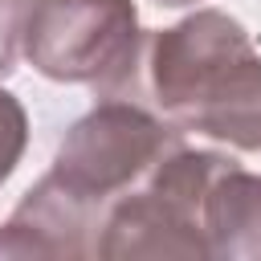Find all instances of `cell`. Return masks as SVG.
Masks as SVG:
<instances>
[{
	"mask_svg": "<svg viewBox=\"0 0 261 261\" xmlns=\"http://www.w3.org/2000/svg\"><path fill=\"white\" fill-rule=\"evenodd\" d=\"M29 4L33 0H0V77H8L16 69V53H20V33H24Z\"/></svg>",
	"mask_w": 261,
	"mask_h": 261,
	"instance_id": "obj_8",
	"label": "cell"
},
{
	"mask_svg": "<svg viewBox=\"0 0 261 261\" xmlns=\"http://www.w3.org/2000/svg\"><path fill=\"white\" fill-rule=\"evenodd\" d=\"M143 45L135 0H33L20 33V53L41 77L90 86L98 98L135 94Z\"/></svg>",
	"mask_w": 261,
	"mask_h": 261,
	"instance_id": "obj_2",
	"label": "cell"
},
{
	"mask_svg": "<svg viewBox=\"0 0 261 261\" xmlns=\"http://www.w3.org/2000/svg\"><path fill=\"white\" fill-rule=\"evenodd\" d=\"M179 147V126L155 118L130 98H102L57 143L49 175L98 220L130 188H139L163 155Z\"/></svg>",
	"mask_w": 261,
	"mask_h": 261,
	"instance_id": "obj_4",
	"label": "cell"
},
{
	"mask_svg": "<svg viewBox=\"0 0 261 261\" xmlns=\"http://www.w3.org/2000/svg\"><path fill=\"white\" fill-rule=\"evenodd\" d=\"M139 82L167 122L261 151V53L228 12L196 8L163 33H147Z\"/></svg>",
	"mask_w": 261,
	"mask_h": 261,
	"instance_id": "obj_1",
	"label": "cell"
},
{
	"mask_svg": "<svg viewBox=\"0 0 261 261\" xmlns=\"http://www.w3.org/2000/svg\"><path fill=\"white\" fill-rule=\"evenodd\" d=\"M24 147H29V114H24V106L0 86V184L16 171Z\"/></svg>",
	"mask_w": 261,
	"mask_h": 261,
	"instance_id": "obj_7",
	"label": "cell"
},
{
	"mask_svg": "<svg viewBox=\"0 0 261 261\" xmlns=\"http://www.w3.org/2000/svg\"><path fill=\"white\" fill-rule=\"evenodd\" d=\"M151 4H159V8H188V4H200V0H151Z\"/></svg>",
	"mask_w": 261,
	"mask_h": 261,
	"instance_id": "obj_9",
	"label": "cell"
},
{
	"mask_svg": "<svg viewBox=\"0 0 261 261\" xmlns=\"http://www.w3.org/2000/svg\"><path fill=\"white\" fill-rule=\"evenodd\" d=\"M98 224L102 220L45 171L0 224V257H94Z\"/></svg>",
	"mask_w": 261,
	"mask_h": 261,
	"instance_id": "obj_5",
	"label": "cell"
},
{
	"mask_svg": "<svg viewBox=\"0 0 261 261\" xmlns=\"http://www.w3.org/2000/svg\"><path fill=\"white\" fill-rule=\"evenodd\" d=\"M228 163L220 151H188L179 143L139 188L102 212L94 257H208L200 212Z\"/></svg>",
	"mask_w": 261,
	"mask_h": 261,
	"instance_id": "obj_3",
	"label": "cell"
},
{
	"mask_svg": "<svg viewBox=\"0 0 261 261\" xmlns=\"http://www.w3.org/2000/svg\"><path fill=\"white\" fill-rule=\"evenodd\" d=\"M200 224H204L208 257L261 261V175L245 171L232 159L212 179Z\"/></svg>",
	"mask_w": 261,
	"mask_h": 261,
	"instance_id": "obj_6",
	"label": "cell"
}]
</instances>
